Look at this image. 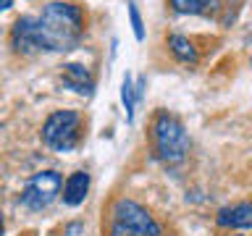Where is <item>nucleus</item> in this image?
Listing matches in <instances>:
<instances>
[{"mask_svg": "<svg viewBox=\"0 0 252 236\" xmlns=\"http://www.w3.org/2000/svg\"><path fill=\"white\" fill-rule=\"evenodd\" d=\"M37 21V45L45 53H68L84 37V13L74 3H47Z\"/></svg>", "mask_w": 252, "mask_h": 236, "instance_id": "1", "label": "nucleus"}, {"mask_svg": "<svg viewBox=\"0 0 252 236\" xmlns=\"http://www.w3.org/2000/svg\"><path fill=\"white\" fill-rule=\"evenodd\" d=\"M153 147H155V155L168 165L181 163L187 157V149H189L187 129L168 110H160L153 121Z\"/></svg>", "mask_w": 252, "mask_h": 236, "instance_id": "2", "label": "nucleus"}, {"mask_svg": "<svg viewBox=\"0 0 252 236\" xmlns=\"http://www.w3.org/2000/svg\"><path fill=\"white\" fill-rule=\"evenodd\" d=\"M108 236H160V226L155 223L145 205L121 197L110 207Z\"/></svg>", "mask_w": 252, "mask_h": 236, "instance_id": "3", "label": "nucleus"}, {"mask_svg": "<svg viewBox=\"0 0 252 236\" xmlns=\"http://www.w3.org/2000/svg\"><path fill=\"white\" fill-rule=\"evenodd\" d=\"M42 139L55 152H71L82 142V116L79 110H55L42 123Z\"/></svg>", "mask_w": 252, "mask_h": 236, "instance_id": "4", "label": "nucleus"}, {"mask_svg": "<svg viewBox=\"0 0 252 236\" xmlns=\"http://www.w3.org/2000/svg\"><path fill=\"white\" fill-rule=\"evenodd\" d=\"M63 178L58 171H39L29 178V184L21 192V205L27 210H45L55 197L61 194Z\"/></svg>", "mask_w": 252, "mask_h": 236, "instance_id": "5", "label": "nucleus"}, {"mask_svg": "<svg viewBox=\"0 0 252 236\" xmlns=\"http://www.w3.org/2000/svg\"><path fill=\"white\" fill-rule=\"evenodd\" d=\"M11 47L16 53H21V55L39 53L34 16H19V19H16V24L11 27Z\"/></svg>", "mask_w": 252, "mask_h": 236, "instance_id": "6", "label": "nucleus"}, {"mask_svg": "<svg viewBox=\"0 0 252 236\" xmlns=\"http://www.w3.org/2000/svg\"><path fill=\"white\" fill-rule=\"evenodd\" d=\"M61 84L76 94H87V97L94 89V79L90 74V68L82 66V63H66L61 71Z\"/></svg>", "mask_w": 252, "mask_h": 236, "instance_id": "7", "label": "nucleus"}, {"mask_svg": "<svg viewBox=\"0 0 252 236\" xmlns=\"http://www.w3.org/2000/svg\"><path fill=\"white\" fill-rule=\"evenodd\" d=\"M216 223L220 228H252V202H239L231 207H220Z\"/></svg>", "mask_w": 252, "mask_h": 236, "instance_id": "8", "label": "nucleus"}, {"mask_svg": "<svg viewBox=\"0 0 252 236\" xmlns=\"http://www.w3.org/2000/svg\"><path fill=\"white\" fill-rule=\"evenodd\" d=\"M87 192H90V173L87 171H74L63 184V202L68 207H76L87 200Z\"/></svg>", "mask_w": 252, "mask_h": 236, "instance_id": "9", "label": "nucleus"}, {"mask_svg": "<svg viewBox=\"0 0 252 236\" xmlns=\"http://www.w3.org/2000/svg\"><path fill=\"white\" fill-rule=\"evenodd\" d=\"M168 47H171L173 58L181 60V63H194V60H197V50H194V45L189 42L187 37L171 34V37H168Z\"/></svg>", "mask_w": 252, "mask_h": 236, "instance_id": "10", "label": "nucleus"}, {"mask_svg": "<svg viewBox=\"0 0 252 236\" xmlns=\"http://www.w3.org/2000/svg\"><path fill=\"white\" fill-rule=\"evenodd\" d=\"M213 5H216V0H171V8L176 13H192V16L208 13Z\"/></svg>", "mask_w": 252, "mask_h": 236, "instance_id": "11", "label": "nucleus"}, {"mask_svg": "<svg viewBox=\"0 0 252 236\" xmlns=\"http://www.w3.org/2000/svg\"><path fill=\"white\" fill-rule=\"evenodd\" d=\"M121 102L126 108V121H134V102H137V94H134V84H131L129 74L124 76V84H121Z\"/></svg>", "mask_w": 252, "mask_h": 236, "instance_id": "12", "label": "nucleus"}, {"mask_svg": "<svg viewBox=\"0 0 252 236\" xmlns=\"http://www.w3.org/2000/svg\"><path fill=\"white\" fill-rule=\"evenodd\" d=\"M129 19H131L134 37L142 42V39H145V27H142V16H139V11H137V5H134V3H129Z\"/></svg>", "mask_w": 252, "mask_h": 236, "instance_id": "13", "label": "nucleus"}, {"mask_svg": "<svg viewBox=\"0 0 252 236\" xmlns=\"http://www.w3.org/2000/svg\"><path fill=\"white\" fill-rule=\"evenodd\" d=\"M11 3H13V0H0V11H8V8H11Z\"/></svg>", "mask_w": 252, "mask_h": 236, "instance_id": "14", "label": "nucleus"}, {"mask_svg": "<svg viewBox=\"0 0 252 236\" xmlns=\"http://www.w3.org/2000/svg\"><path fill=\"white\" fill-rule=\"evenodd\" d=\"M5 234V220H3V215H0V236Z\"/></svg>", "mask_w": 252, "mask_h": 236, "instance_id": "15", "label": "nucleus"}, {"mask_svg": "<svg viewBox=\"0 0 252 236\" xmlns=\"http://www.w3.org/2000/svg\"><path fill=\"white\" fill-rule=\"evenodd\" d=\"M234 236H242V234H234Z\"/></svg>", "mask_w": 252, "mask_h": 236, "instance_id": "16", "label": "nucleus"}]
</instances>
